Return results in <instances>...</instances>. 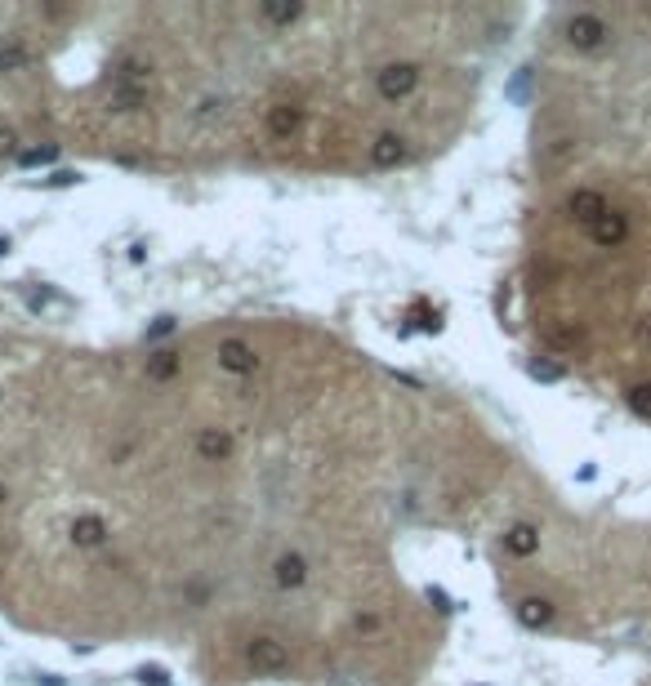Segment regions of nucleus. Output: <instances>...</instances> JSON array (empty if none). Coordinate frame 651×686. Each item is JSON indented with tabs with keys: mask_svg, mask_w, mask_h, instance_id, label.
I'll return each mask as SVG.
<instances>
[{
	"mask_svg": "<svg viewBox=\"0 0 651 686\" xmlns=\"http://www.w3.org/2000/svg\"><path fill=\"white\" fill-rule=\"evenodd\" d=\"M215 356H219V370H228V374H251V370L260 365L255 347H251L246 339H224Z\"/></svg>",
	"mask_w": 651,
	"mask_h": 686,
	"instance_id": "obj_1",
	"label": "nucleus"
},
{
	"mask_svg": "<svg viewBox=\"0 0 651 686\" xmlns=\"http://www.w3.org/2000/svg\"><path fill=\"white\" fill-rule=\"evenodd\" d=\"M108 540V526L99 522V517H85V522H76V544L81 549H99Z\"/></svg>",
	"mask_w": 651,
	"mask_h": 686,
	"instance_id": "obj_6",
	"label": "nucleus"
},
{
	"mask_svg": "<svg viewBox=\"0 0 651 686\" xmlns=\"http://www.w3.org/2000/svg\"><path fill=\"white\" fill-rule=\"evenodd\" d=\"M277 579H281V584H290V588H299V584L308 579V562H304L299 553H286V558L277 562Z\"/></svg>",
	"mask_w": 651,
	"mask_h": 686,
	"instance_id": "obj_5",
	"label": "nucleus"
},
{
	"mask_svg": "<svg viewBox=\"0 0 651 686\" xmlns=\"http://www.w3.org/2000/svg\"><path fill=\"white\" fill-rule=\"evenodd\" d=\"M197 446H201V455H206V459H228V455H233V433L206 428V433L197 437Z\"/></svg>",
	"mask_w": 651,
	"mask_h": 686,
	"instance_id": "obj_4",
	"label": "nucleus"
},
{
	"mask_svg": "<svg viewBox=\"0 0 651 686\" xmlns=\"http://www.w3.org/2000/svg\"><path fill=\"white\" fill-rule=\"evenodd\" d=\"M415 81H419V72H415V67H389V72L380 76V90H384L389 99H401V94H406Z\"/></svg>",
	"mask_w": 651,
	"mask_h": 686,
	"instance_id": "obj_3",
	"label": "nucleus"
},
{
	"mask_svg": "<svg viewBox=\"0 0 651 686\" xmlns=\"http://www.w3.org/2000/svg\"><path fill=\"white\" fill-rule=\"evenodd\" d=\"M603 36H611L603 18H594V13H576V18H571V40H576L580 49H598Z\"/></svg>",
	"mask_w": 651,
	"mask_h": 686,
	"instance_id": "obj_2",
	"label": "nucleus"
}]
</instances>
